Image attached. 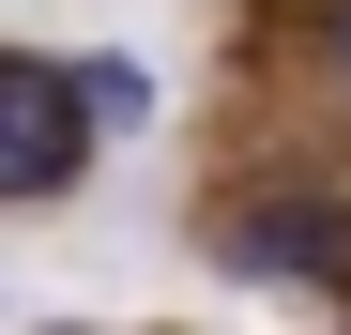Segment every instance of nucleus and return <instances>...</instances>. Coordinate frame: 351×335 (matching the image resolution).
Listing matches in <instances>:
<instances>
[{"mask_svg": "<svg viewBox=\"0 0 351 335\" xmlns=\"http://www.w3.org/2000/svg\"><path fill=\"white\" fill-rule=\"evenodd\" d=\"M214 244L229 274H275V290H351V198H245Z\"/></svg>", "mask_w": 351, "mask_h": 335, "instance_id": "2", "label": "nucleus"}, {"mask_svg": "<svg viewBox=\"0 0 351 335\" xmlns=\"http://www.w3.org/2000/svg\"><path fill=\"white\" fill-rule=\"evenodd\" d=\"M77 77H92V122H107V137L153 122V62H77Z\"/></svg>", "mask_w": 351, "mask_h": 335, "instance_id": "3", "label": "nucleus"}, {"mask_svg": "<svg viewBox=\"0 0 351 335\" xmlns=\"http://www.w3.org/2000/svg\"><path fill=\"white\" fill-rule=\"evenodd\" d=\"M321 62H336V77H351V0H321Z\"/></svg>", "mask_w": 351, "mask_h": 335, "instance_id": "4", "label": "nucleus"}, {"mask_svg": "<svg viewBox=\"0 0 351 335\" xmlns=\"http://www.w3.org/2000/svg\"><path fill=\"white\" fill-rule=\"evenodd\" d=\"M92 77H62V62H16L0 46V198H62L77 168H92Z\"/></svg>", "mask_w": 351, "mask_h": 335, "instance_id": "1", "label": "nucleus"}]
</instances>
